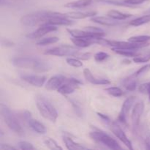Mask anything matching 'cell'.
Masks as SVG:
<instances>
[{
    "label": "cell",
    "mask_w": 150,
    "mask_h": 150,
    "mask_svg": "<svg viewBox=\"0 0 150 150\" xmlns=\"http://www.w3.org/2000/svg\"><path fill=\"white\" fill-rule=\"evenodd\" d=\"M13 65L18 68L29 69L37 73H45L51 69L49 63L35 57H15L12 60Z\"/></svg>",
    "instance_id": "1"
},
{
    "label": "cell",
    "mask_w": 150,
    "mask_h": 150,
    "mask_svg": "<svg viewBox=\"0 0 150 150\" xmlns=\"http://www.w3.org/2000/svg\"><path fill=\"white\" fill-rule=\"evenodd\" d=\"M36 106L43 118L51 122H56L58 118V112L55 107L48 99L42 95H37L35 98Z\"/></svg>",
    "instance_id": "2"
},
{
    "label": "cell",
    "mask_w": 150,
    "mask_h": 150,
    "mask_svg": "<svg viewBox=\"0 0 150 150\" xmlns=\"http://www.w3.org/2000/svg\"><path fill=\"white\" fill-rule=\"evenodd\" d=\"M61 13L54 11H47V10H40V11L34 12L29 14L25 15L21 18V23L25 26H34L38 23H44L45 21L49 18L60 14Z\"/></svg>",
    "instance_id": "3"
},
{
    "label": "cell",
    "mask_w": 150,
    "mask_h": 150,
    "mask_svg": "<svg viewBox=\"0 0 150 150\" xmlns=\"http://www.w3.org/2000/svg\"><path fill=\"white\" fill-rule=\"evenodd\" d=\"M0 109H1V117H2L3 120H4L5 124L7 125V127L12 131H13L16 134L19 135V136L23 135L24 131H23L21 124L18 120L17 117L15 115L14 113L7 105L3 103L1 104Z\"/></svg>",
    "instance_id": "4"
},
{
    "label": "cell",
    "mask_w": 150,
    "mask_h": 150,
    "mask_svg": "<svg viewBox=\"0 0 150 150\" xmlns=\"http://www.w3.org/2000/svg\"><path fill=\"white\" fill-rule=\"evenodd\" d=\"M89 137L95 142L103 144L111 149H121L122 146L112 137L101 130H94L89 133Z\"/></svg>",
    "instance_id": "5"
},
{
    "label": "cell",
    "mask_w": 150,
    "mask_h": 150,
    "mask_svg": "<svg viewBox=\"0 0 150 150\" xmlns=\"http://www.w3.org/2000/svg\"><path fill=\"white\" fill-rule=\"evenodd\" d=\"M80 50L70 45H61L46 50L44 52L45 55H52L56 57H74Z\"/></svg>",
    "instance_id": "6"
},
{
    "label": "cell",
    "mask_w": 150,
    "mask_h": 150,
    "mask_svg": "<svg viewBox=\"0 0 150 150\" xmlns=\"http://www.w3.org/2000/svg\"><path fill=\"white\" fill-rule=\"evenodd\" d=\"M81 82L79 79H74V78H70L66 79V81L57 89V92L62 94L63 95H67L73 94L76 91V89L79 87Z\"/></svg>",
    "instance_id": "7"
},
{
    "label": "cell",
    "mask_w": 150,
    "mask_h": 150,
    "mask_svg": "<svg viewBox=\"0 0 150 150\" xmlns=\"http://www.w3.org/2000/svg\"><path fill=\"white\" fill-rule=\"evenodd\" d=\"M57 30V26L54 25L48 24V23H42L39 28L35 32L26 35V38L31 40L39 39L43 37L44 35H47L48 33L51 32H55Z\"/></svg>",
    "instance_id": "8"
},
{
    "label": "cell",
    "mask_w": 150,
    "mask_h": 150,
    "mask_svg": "<svg viewBox=\"0 0 150 150\" xmlns=\"http://www.w3.org/2000/svg\"><path fill=\"white\" fill-rule=\"evenodd\" d=\"M110 126H111V130L112 133L115 135L117 138H118L128 149H133V146H132V143L130 142V139L127 137L126 134L125 133L124 130L122 129V127L117 124L116 122H111L110 123Z\"/></svg>",
    "instance_id": "9"
},
{
    "label": "cell",
    "mask_w": 150,
    "mask_h": 150,
    "mask_svg": "<svg viewBox=\"0 0 150 150\" xmlns=\"http://www.w3.org/2000/svg\"><path fill=\"white\" fill-rule=\"evenodd\" d=\"M135 100H136V97H130L124 101L118 117V120L120 122L123 124L127 123V116L131 109Z\"/></svg>",
    "instance_id": "10"
},
{
    "label": "cell",
    "mask_w": 150,
    "mask_h": 150,
    "mask_svg": "<svg viewBox=\"0 0 150 150\" xmlns=\"http://www.w3.org/2000/svg\"><path fill=\"white\" fill-rule=\"evenodd\" d=\"M21 79L23 81L26 82L29 84L35 87H42L45 83L46 77L44 76H39V75H28L24 74L21 76Z\"/></svg>",
    "instance_id": "11"
},
{
    "label": "cell",
    "mask_w": 150,
    "mask_h": 150,
    "mask_svg": "<svg viewBox=\"0 0 150 150\" xmlns=\"http://www.w3.org/2000/svg\"><path fill=\"white\" fill-rule=\"evenodd\" d=\"M44 23L54 25V26H70L73 24V22L70 18L66 17L65 13H60L57 16L49 18L45 21Z\"/></svg>",
    "instance_id": "12"
},
{
    "label": "cell",
    "mask_w": 150,
    "mask_h": 150,
    "mask_svg": "<svg viewBox=\"0 0 150 150\" xmlns=\"http://www.w3.org/2000/svg\"><path fill=\"white\" fill-rule=\"evenodd\" d=\"M144 110V103L143 101H140L135 104L131 115L132 123L134 128H137L139 127L141 117L143 114Z\"/></svg>",
    "instance_id": "13"
},
{
    "label": "cell",
    "mask_w": 150,
    "mask_h": 150,
    "mask_svg": "<svg viewBox=\"0 0 150 150\" xmlns=\"http://www.w3.org/2000/svg\"><path fill=\"white\" fill-rule=\"evenodd\" d=\"M66 79L67 78L62 75H57L53 76L48 79L47 83H45V89L50 91L57 90L66 81Z\"/></svg>",
    "instance_id": "14"
},
{
    "label": "cell",
    "mask_w": 150,
    "mask_h": 150,
    "mask_svg": "<svg viewBox=\"0 0 150 150\" xmlns=\"http://www.w3.org/2000/svg\"><path fill=\"white\" fill-rule=\"evenodd\" d=\"M83 76H84L85 79L89 82L92 84L95 85H108L111 83V81L108 79H98L95 76H93L92 72L88 68H85L83 71Z\"/></svg>",
    "instance_id": "15"
},
{
    "label": "cell",
    "mask_w": 150,
    "mask_h": 150,
    "mask_svg": "<svg viewBox=\"0 0 150 150\" xmlns=\"http://www.w3.org/2000/svg\"><path fill=\"white\" fill-rule=\"evenodd\" d=\"M67 31L73 38H98V37H103V35H99V34L92 33V32H88V31L86 30H81V29H67Z\"/></svg>",
    "instance_id": "16"
},
{
    "label": "cell",
    "mask_w": 150,
    "mask_h": 150,
    "mask_svg": "<svg viewBox=\"0 0 150 150\" xmlns=\"http://www.w3.org/2000/svg\"><path fill=\"white\" fill-rule=\"evenodd\" d=\"M91 21L94 23H98V24L103 25L107 26H113L119 24L117 20L111 18L109 16H94L90 19Z\"/></svg>",
    "instance_id": "17"
},
{
    "label": "cell",
    "mask_w": 150,
    "mask_h": 150,
    "mask_svg": "<svg viewBox=\"0 0 150 150\" xmlns=\"http://www.w3.org/2000/svg\"><path fill=\"white\" fill-rule=\"evenodd\" d=\"M97 14L98 13L96 11H74L65 13V16L66 17L72 19H84L86 18L94 17V16H97Z\"/></svg>",
    "instance_id": "18"
},
{
    "label": "cell",
    "mask_w": 150,
    "mask_h": 150,
    "mask_svg": "<svg viewBox=\"0 0 150 150\" xmlns=\"http://www.w3.org/2000/svg\"><path fill=\"white\" fill-rule=\"evenodd\" d=\"M26 122L29 124V127L36 133H39V134H44L46 132V128H45V125L37 120H34L31 117V118L28 119Z\"/></svg>",
    "instance_id": "19"
},
{
    "label": "cell",
    "mask_w": 150,
    "mask_h": 150,
    "mask_svg": "<svg viewBox=\"0 0 150 150\" xmlns=\"http://www.w3.org/2000/svg\"><path fill=\"white\" fill-rule=\"evenodd\" d=\"M63 142L65 144L67 149L70 150H81V149H87L86 146H83L82 144L79 143H76L71 138L68 136H64L63 137Z\"/></svg>",
    "instance_id": "20"
},
{
    "label": "cell",
    "mask_w": 150,
    "mask_h": 150,
    "mask_svg": "<svg viewBox=\"0 0 150 150\" xmlns=\"http://www.w3.org/2000/svg\"><path fill=\"white\" fill-rule=\"evenodd\" d=\"M112 51L119 55L124 56L126 57H136L139 55V53L136 49H128V48H111Z\"/></svg>",
    "instance_id": "21"
},
{
    "label": "cell",
    "mask_w": 150,
    "mask_h": 150,
    "mask_svg": "<svg viewBox=\"0 0 150 150\" xmlns=\"http://www.w3.org/2000/svg\"><path fill=\"white\" fill-rule=\"evenodd\" d=\"M92 0H77V1L68 2L64 5L68 8H83L92 4Z\"/></svg>",
    "instance_id": "22"
},
{
    "label": "cell",
    "mask_w": 150,
    "mask_h": 150,
    "mask_svg": "<svg viewBox=\"0 0 150 150\" xmlns=\"http://www.w3.org/2000/svg\"><path fill=\"white\" fill-rule=\"evenodd\" d=\"M107 16L111 17V18L115 19V20L122 21V20H125V19L132 17L133 15L121 13V12L116 10H111L107 13Z\"/></svg>",
    "instance_id": "23"
},
{
    "label": "cell",
    "mask_w": 150,
    "mask_h": 150,
    "mask_svg": "<svg viewBox=\"0 0 150 150\" xmlns=\"http://www.w3.org/2000/svg\"><path fill=\"white\" fill-rule=\"evenodd\" d=\"M136 77L133 76L128 77L127 79H125L123 81V86L125 88L126 90L133 92L137 88V82L136 81Z\"/></svg>",
    "instance_id": "24"
},
{
    "label": "cell",
    "mask_w": 150,
    "mask_h": 150,
    "mask_svg": "<svg viewBox=\"0 0 150 150\" xmlns=\"http://www.w3.org/2000/svg\"><path fill=\"white\" fill-rule=\"evenodd\" d=\"M150 22V14L145 15V16H141V17L136 18L133 20L130 21L129 24L133 26H139L142 25L146 24Z\"/></svg>",
    "instance_id": "25"
},
{
    "label": "cell",
    "mask_w": 150,
    "mask_h": 150,
    "mask_svg": "<svg viewBox=\"0 0 150 150\" xmlns=\"http://www.w3.org/2000/svg\"><path fill=\"white\" fill-rule=\"evenodd\" d=\"M71 41L78 48H88L92 45V42L88 38H72Z\"/></svg>",
    "instance_id": "26"
},
{
    "label": "cell",
    "mask_w": 150,
    "mask_h": 150,
    "mask_svg": "<svg viewBox=\"0 0 150 150\" xmlns=\"http://www.w3.org/2000/svg\"><path fill=\"white\" fill-rule=\"evenodd\" d=\"M127 41L139 44L149 43L150 41V36L149 35H137V36H133L128 38Z\"/></svg>",
    "instance_id": "27"
},
{
    "label": "cell",
    "mask_w": 150,
    "mask_h": 150,
    "mask_svg": "<svg viewBox=\"0 0 150 150\" xmlns=\"http://www.w3.org/2000/svg\"><path fill=\"white\" fill-rule=\"evenodd\" d=\"M59 41V38L57 37H49V38H45L43 39L40 40L38 41L36 45L38 46H45V45H50V44H54Z\"/></svg>",
    "instance_id": "28"
},
{
    "label": "cell",
    "mask_w": 150,
    "mask_h": 150,
    "mask_svg": "<svg viewBox=\"0 0 150 150\" xmlns=\"http://www.w3.org/2000/svg\"><path fill=\"white\" fill-rule=\"evenodd\" d=\"M105 90V92H107V93H108L111 96L115 97V98H120L124 95L123 91L117 86H110V87L106 88Z\"/></svg>",
    "instance_id": "29"
},
{
    "label": "cell",
    "mask_w": 150,
    "mask_h": 150,
    "mask_svg": "<svg viewBox=\"0 0 150 150\" xmlns=\"http://www.w3.org/2000/svg\"><path fill=\"white\" fill-rule=\"evenodd\" d=\"M43 142H44V144H45V146L51 149H53V150H59V149L62 150V148L61 146H60L57 143V142H56V141L54 140L53 139H51V138L46 137L45 139H44Z\"/></svg>",
    "instance_id": "30"
},
{
    "label": "cell",
    "mask_w": 150,
    "mask_h": 150,
    "mask_svg": "<svg viewBox=\"0 0 150 150\" xmlns=\"http://www.w3.org/2000/svg\"><path fill=\"white\" fill-rule=\"evenodd\" d=\"M98 1L100 2L106 3V4H114V5L117 6H122V7H132V5L127 4L124 1V0H98Z\"/></svg>",
    "instance_id": "31"
},
{
    "label": "cell",
    "mask_w": 150,
    "mask_h": 150,
    "mask_svg": "<svg viewBox=\"0 0 150 150\" xmlns=\"http://www.w3.org/2000/svg\"><path fill=\"white\" fill-rule=\"evenodd\" d=\"M133 61L135 63H145L148 62L150 61V52L147 54H144V55H140L136 57H133Z\"/></svg>",
    "instance_id": "32"
},
{
    "label": "cell",
    "mask_w": 150,
    "mask_h": 150,
    "mask_svg": "<svg viewBox=\"0 0 150 150\" xmlns=\"http://www.w3.org/2000/svg\"><path fill=\"white\" fill-rule=\"evenodd\" d=\"M66 62L70 66L74 67H81L83 66V62L77 58H67Z\"/></svg>",
    "instance_id": "33"
},
{
    "label": "cell",
    "mask_w": 150,
    "mask_h": 150,
    "mask_svg": "<svg viewBox=\"0 0 150 150\" xmlns=\"http://www.w3.org/2000/svg\"><path fill=\"white\" fill-rule=\"evenodd\" d=\"M94 57H95V59L96 62H102L105 61V60H106L109 57V54L105 52L100 51V52L96 53Z\"/></svg>",
    "instance_id": "34"
},
{
    "label": "cell",
    "mask_w": 150,
    "mask_h": 150,
    "mask_svg": "<svg viewBox=\"0 0 150 150\" xmlns=\"http://www.w3.org/2000/svg\"><path fill=\"white\" fill-rule=\"evenodd\" d=\"M149 70H150V64H146V65L143 66L142 67H141L140 69H139V70H138L133 75V76H134V77L138 78L139 77V76H142V75L145 74L146 73H147Z\"/></svg>",
    "instance_id": "35"
},
{
    "label": "cell",
    "mask_w": 150,
    "mask_h": 150,
    "mask_svg": "<svg viewBox=\"0 0 150 150\" xmlns=\"http://www.w3.org/2000/svg\"><path fill=\"white\" fill-rule=\"evenodd\" d=\"M84 30L88 31V32H92V33L99 34V35H103V36H104V35H105V32H104V31L101 28L96 27V26H85Z\"/></svg>",
    "instance_id": "36"
},
{
    "label": "cell",
    "mask_w": 150,
    "mask_h": 150,
    "mask_svg": "<svg viewBox=\"0 0 150 150\" xmlns=\"http://www.w3.org/2000/svg\"><path fill=\"white\" fill-rule=\"evenodd\" d=\"M139 92H142V93H147L148 96H149V99L150 100V82L140 85L139 87Z\"/></svg>",
    "instance_id": "37"
},
{
    "label": "cell",
    "mask_w": 150,
    "mask_h": 150,
    "mask_svg": "<svg viewBox=\"0 0 150 150\" xmlns=\"http://www.w3.org/2000/svg\"><path fill=\"white\" fill-rule=\"evenodd\" d=\"M18 148L21 149H35L33 144L27 142H20L18 143Z\"/></svg>",
    "instance_id": "38"
},
{
    "label": "cell",
    "mask_w": 150,
    "mask_h": 150,
    "mask_svg": "<svg viewBox=\"0 0 150 150\" xmlns=\"http://www.w3.org/2000/svg\"><path fill=\"white\" fill-rule=\"evenodd\" d=\"M91 54L89 53H84V52H81V51H79L76 55L74 56L75 58H77L81 60H87L90 58Z\"/></svg>",
    "instance_id": "39"
},
{
    "label": "cell",
    "mask_w": 150,
    "mask_h": 150,
    "mask_svg": "<svg viewBox=\"0 0 150 150\" xmlns=\"http://www.w3.org/2000/svg\"><path fill=\"white\" fill-rule=\"evenodd\" d=\"M149 0H124V1L130 5H139V4H143L145 1H147Z\"/></svg>",
    "instance_id": "40"
},
{
    "label": "cell",
    "mask_w": 150,
    "mask_h": 150,
    "mask_svg": "<svg viewBox=\"0 0 150 150\" xmlns=\"http://www.w3.org/2000/svg\"><path fill=\"white\" fill-rule=\"evenodd\" d=\"M70 102H71L72 105H73V108H74V110H75V111H76V114H77L78 116H81L82 114H83V112H82L81 108L79 106V104L76 103V102H74V101H73V100H71Z\"/></svg>",
    "instance_id": "41"
},
{
    "label": "cell",
    "mask_w": 150,
    "mask_h": 150,
    "mask_svg": "<svg viewBox=\"0 0 150 150\" xmlns=\"http://www.w3.org/2000/svg\"><path fill=\"white\" fill-rule=\"evenodd\" d=\"M97 114H98V117H99L100 118H101V120H103L104 122H105L108 123V124L111 122V120H110L109 117H108V116L105 115V114H101V113H99V112L97 113Z\"/></svg>",
    "instance_id": "42"
},
{
    "label": "cell",
    "mask_w": 150,
    "mask_h": 150,
    "mask_svg": "<svg viewBox=\"0 0 150 150\" xmlns=\"http://www.w3.org/2000/svg\"><path fill=\"white\" fill-rule=\"evenodd\" d=\"M0 149L1 150H14L16 149V147L13 146H10V144H1L0 145Z\"/></svg>",
    "instance_id": "43"
}]
</instances>
